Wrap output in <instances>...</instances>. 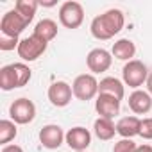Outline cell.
Masks as SVG:
<instances>
[{
  "label": "cell",
  "mask_w": 152,
  "mask_h": 152,
  "mask_svg": "<svg viewBox=\"0 0 152 152\" xmlns=\"http://www.w3.org/2000/svg\"><path fill=\"white\" fill-rule=\"evenodd\" d=\"M29 22L16 11V9H9L2 20H0V34L4 36H13V38H18L25 29H27Z\"/></svg>",
  "instance_id": "7"
},
{
  "label": "cell",
  "mask_w": 152,
  "mask_h": 152,
  "mask_svg": "<svg viewBox=\"0 0 152 152\" xmlns=\"http://www.w3.org/2000/svg\"><path fill=\"white\" fill-rule=\"evenodd\" d=\"M64 143L75 152H84L91 145V132L81 125L72 127V129H68V132L64 136Z\"/></svg>",
  "instance_id": "9"
},
{
  "label": "cell",
  "mask_w": 152,
  "mask_h": 152,
  "mask_svg": "<svg viewBox=\"0 0 152 152\" xmlns=\"http://www.w3.org/2000/svg\"><path fill=\"white\" fill-rule=\"evenodd\" d=\"M11 70L15 73V81H16V88H23L31 77H32V70L25 64V63H11Z\"/></svg>",
  "instance_id": "19"
},
{
  "label": "cell",
  "mask_w": 152,
  "mask_h": 152,
  "mask_svg": "<svg viewBox=\"0 0 152 152\" xmlns=\"http://www.w3.org/2000/svg\"><path fill=\"white\" fill-rule=\"evenodd\" d=\"M95 111L99 113L100 118L113 120V118L120 113V100H118L116 97L99 93V97H97V100H95Z\"/></svg>",
  "instance_id": "12"
},
{
  "label": "cell",
  "mask_w": 152,
  "mask_h": 152,
  "mask_svg": "<svg viewBox=\"0 0 152 152\" xmlns=\"http://www.w3.org/2000/svg\"><path fill=\"white\" fill-rule=\"evenodd\" d=\"M93 134L102 140V141H109L115 138L116 134V125L113 124V120H107V118H97L93 122Z\"/></svg>",
  "instance_id": "17"
},
{
  "label": "cell",
  "mask_w": 152,
  "mask_h": 152,
  "mask_svg": "<svg viewBox=\"0 0 152 152\" xmlns=\"http://www.w3.org/2000/svg\"><path fill=\"white\" fill-rule=\"evenodd\" d=\"M129 107L134 115H147L152 109V95L143 90H134L129 95Z\"/></svg>",
  "instance_id": "13"
},
{
  "label": "cell",
  "mask_w": 152,
  "mask_h": 152,
  "mask_svg": "<svg viewBox=\"0 0 152 152\" xmlns=\"http://www.w3.org/2000/svg\"><path fill=\"white\" fill-rule=\"evenodd\" d=\"M99 93L111 95V97H116L118 100H122L125 95V84L116 77H104L99 83Z\"/></svg>",
  "instance_id": "16"
},
{
  "label": "cell",
  "mask_w": 152,
  "mask_h": 152,
  "mask_svg": "<svg viewBox=\"0 0 152 152\" xmlns=\"http://www.w3.org/2000/svg\"><path fill=\"white\" fill-rule=\"evenodd\" d=\"M136 148H138V145H136L132 140H129V138H122L120 141L115 143L113 152H136Z\"/></svg>",
  "instance_id": "24"
},
{
  "label": "cell",
  "mask_w": 152,
  "mask_h": 152,
  "mask_svg": "<svg viewBox=\"0 0 152 152\" xmlns=\"http://www.w3.org/2000/svg\"><path fill=\"white\" fill-rule=\"evenodd\" d=\"M0 88L4 91L16 90V81H15V73L11 70V64H6L0 68Z\"/></svg>",
  "instance_id": "22"
},
{
  "label": "cell",
  "mask_w": 152,
  "mask_h": 152,
  "mask_svg": "<svg viewBox=\"0 0 152 152\" xmlns=\"http://www.w3.org/2000/svg\"><path fill=\"white\" fill-rule=\"evenodd\" d=\"M59 22L66 29H79L84 22V7L79 2H63L59 7Z\"/></svg>",
  "instance_id": "5"
},
{
  "label": "cell",
  "mask_w": 152,
  "mask_h": 152,
  "mask_svg": "<svg viewBox=\"0 0 152 152\" xmlns=\"http://www.w3.org/2000/svg\"><path fill=\"white\" fill-rule=\"evenodd\" d=\"M111 54H113L115 59H118V61H127V63H129V61H132V57L136 56V45H134L132 39L122 38V39H118V41L113 43Z\"/></svg>",
  "instance_id": "15"
},
{
  "label": "cell",
  "mask_w": 152,
  "mask_h": 152,
  "mask_svg": "<svg viewBox=\"0 0 152 152\" xmlns=\"http://www.w3.org/2000/svg\"><path fill=\"white\" fill-rule=\"evenodd\" d=\"M38 7H39V2H38V0H18V2L15 4V9H16L29 23L32 22V18H34Z\"/></svg>",
  "instance_id": "20"
},
{
  "label": "cell",
  "mask_w": 152,
  "mask_h": 152,
  "mask_svg": "<svg viewBox=\"0 0 152 152\" xmlns=\"http://www.w3.org/2000/svg\"><path fill=\"white\" fill-rule=\"evenodd\" d=\"M72 90H73L75 99L88 102V100L99 97V81L95 79L93 73H81L72 83Z\"/></svg>",
  "instance_id": "3"
},
{
  "label": "cell",
  "mask_w": 152,
  "mask_h": 152,
  "mask_svg": "<svg viewBox=\"0 0 152 152\" xmlns=\"http://www.w3.org/2000/svg\"><path fill=\"white\" fill-rule=\"evenodd\" d=\"M122 79H124L125 86L138 90L148 79V68H147V64L143 61L132 59V61H129V63L124 64V68H122Z\"/></svg>",
  "instance_id": "2"
},
{
  "label": "cell",
  "mask_w": 152,
  "mask_h": 152,
  "mask_svg": "<svg viewBox=\"0 0 152 152\" xmlns=\"http://www.w3.org/2000/svg\"><path fill=\"white\" fill-rule=\"evenodd\" d=\"M140 129H141V120L134 115L124 116L116 122V134H120L122 138L132 140L134 136H140Z\"/></svg>",
  "instance_id": "14"
},
{
  "label": "cell",
  "mask_w": 152,
  "mask_h": 152,
  "mask_svg": "<svg viewBox=\"0 0 152 152\" xmlns=\"http://www.w3.org/2000/svg\"><path fill=\"white\" fill-rule=\"evenodd\" d=\"M18 136V127L13 120H0V143L4 147Z\"/></svg>",
  "instance_id": "21"
},
{
  "label": "cell",
  "mask_w": 152,
  "mask_h": 152,
  "mask_svg": "<svg viewBox=\"0 0 152 152\" xmlns=\"http://www.w3.org/2000/svg\"><path fill=\"white\" fill-rule=\"evenodd\" d=\"M140 136H141L143 140H152V118H145V120H141Z\"/></svg>",
  "instance_id": "25"
},
{
  "label": "cell",
  "mask_w": 152,
  "mask_h": 152,
  "mask_svg": "<svg viewBox=\"0 0 152 152\" xmlns=\"http://www.w3.org/2000/svg\"><path fill=\"white\" fill-rule=\"evenodd\" d=\"M47 47H48L47 41H43V39L38 38L36 34H31L29 38H23V39L20 41L16 52H18V56H20V59H22L23 63H32V61L39 59V57L45 54Z\"/></svg>",
  "instance_id": "4"
},
{
  "label": "cell",
  "mask_w": 152,
  "mask_h": 152,
  "mask_svg": "<svg viewBox=\"0 0 152 152\" xmlns=\"http://www.w3.org/2000/svg\"><path fill=\"white\" fill-rule=\"evenodd\" d=\"M64 136L66 134L63 132V129L59 125L48 124V125H43L41 131H39V143L48 150H56V148H59L63 145Z\"/></svg>",
  "instance_id": "11"
},
{
  "label": "cell",
  "mask_w": 152,
  "mask_h": 152,
  "mask_svg": "<svg viewBox=\"0 0 152 152\" xmlns=\"http://www.w3.org/2000/svg\"><path fill=\"white\" fill-rule=\"evenodd\" d=\"M136 152H152V147L150 145H138Z\"/></svg>",
  "instance_id": "27"
},
{
  "label": "cell",
  "mask_w": 152,
  "mask_h": 152,
  "mask_svg": "<svg viewBox=\"0 0 152 152\" xmlns=\"http://www.w3.org/2000/svg\"><path fill=\"white\" fill-rule=\"evenodd\" d=\"M145 84H147V90H148V93L152 95V72L148 73V79H147V83H145Z\"/></svg>",
  "instance_id": "28"
},
{
  "label": "cell",
  "mask_w": 152,
  "mask_h": 152,
  "mask_svg": "<svg viewBox=\"0 0 152 152\" xmlns=\"http://www.w3.org/2000/svg\"><path fill=\"white\" fill-rule=\"evenodd\" d=\"M32 34H36L38 38H41L43 41L50 43L57 36V23L54 20H50V18H43V20H39L34 25V32Z\"/></svg>",
  "instance_id": "18"
},
{
  "label": "cell",
  "mask_w": 152,
  "mask_h": 152,
  "mask_svg": "<svg viewBox=\"0 0 152 152\" xmlns=\"http://www.w3.org/2000/svg\"><path fill=\"white\" fill-rule=\"evenodd\" d=\"M39 6L41 7H54V6H57V2L56 0H50V2H39Z\"/></svg>",
  "instance_id": "29"
},
{
  "label": "cell",
  "mask_w": 152,
  "mask_h": 152,
  "mask_svg": "<svg viewBox=\"0 0 152 152\" xmlns=\"http://www.w3.org/2000/svg\"><path fill=\"white\" fill-rule=\"evenodd\" d=\"M2 152H25L20 145H6L4 148H2Z\"/></svg>",
  "instance_id": "26"
},
{
  "label": "cell",
  "mask_w": 152,
  "mask_h": 152,
  "mask_svg": "<svg viewBox=\"0 0 152 152\" xmlns=\"http://www.w3.org/2000/svg\"><path fill=\"white\" fill-rule=\"evenodd\" d=\"M9 116L16 125H27L36 118V106L31 99L20 97L9 106Z\"/></svg>",
  "instance_id": "6"
},
{
  "label": "cell",
  "mask_w": 152,
  "mask_h": 152,
  "mask_svg": "<svg viewBox=\"0 0 152 152\" xmlns=\"http://www.w3.org/2000/svg\"><path fill=\"white\" fill-rule=\"evenodd\" d=\"M86 64L91 73H104L113 64V54L106 48H93L86 56Z\"/></svg>",
  "instance_id": "10"
},
{
  "label": "cell",
  "mask_w": 152,
  "mask_h": 152,
  "mask_svg": "<svg viewBox=\"0 0 152 152\" xmlns=\"http://www.w3.org/2000/svg\"><path fill=\"white\" fill-rule=\"evenodd\" d=\"M20 41H22L20 38H13V36H4V34H0V50H2V52L15 50V48H18Z\"/></svg>",
  "instance_id": "23"
},
{
  "label": "cell",
  "mask_w": 152,
  "mask_h": 152,
  "mask_svg": "<svg viewBox=\"0 0 152 152\" xmlns=\"http://www.w3.org/2000/svg\"><path fill=\"white\" fill-rule=\"evenodd\" d=\"M125 25V16L120 9H107L106 13L95 16L90 25V32L95 39L106 41L115 38Z\"/></svg>",
  "instance_id": "1"
},
{
  "label": "cell",
  "mask_w": 152,
  "mask_h": 152,
  "mask_svg": "<svg viewBox=\"0 0 152 152\" xmlns=\"http://www.w3.org/2000/svg\"><path fill=\"white\" fill-rule=\"evenodd\" d=\"M84 152H86V150H84Z\"/></svg>",
  "instance_id": "30"
},
{
  "label": "cell",
  "mask_w": 152,
  "mask_h": 152,
  "mask_svg": "<svg viewBox=\"0 0 152 152\" xmlns=\"http://www.w3.org/2000/svg\"><path fill=\"white\" fill-rule=\"evenodd\" d=\"M47 97H48V100L54 107H66L72 102V97H73L72 84H68L64 81H56L48 86Z\"/></svg>",
  "instance_id": "8"
}]
</instances>
